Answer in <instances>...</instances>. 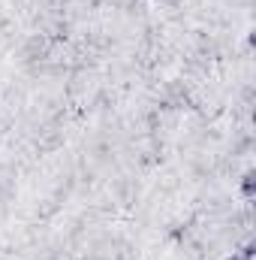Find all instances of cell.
<instances>
[{
	"mask_svg": "<svg viewBox=\"0 0 256 260\" xmlns=\"http://www.w3.org/2000/svg\"><path fill=\"white\" fill-rule=\"evenodd\" d=\"M241 188H244V194L250 197V191H253V176H250V173L244 176V185H241Z\"/></svg>",
	"mask_w": 256,
	"mask_h": 260,
	"instance_id": "6da1fadb",
	"label": "cell"
}]
</instances>
